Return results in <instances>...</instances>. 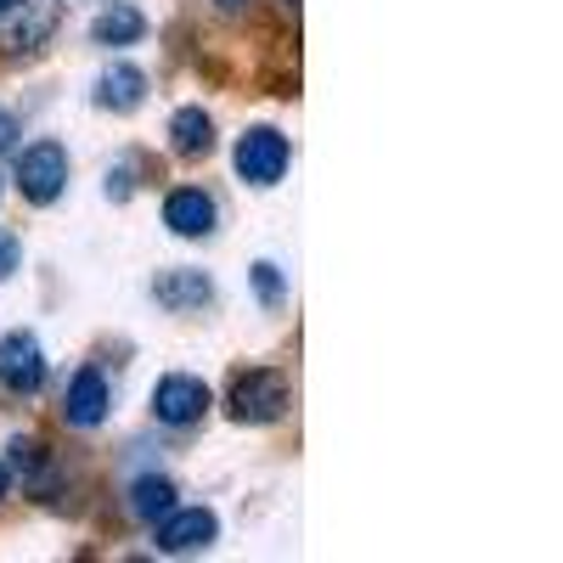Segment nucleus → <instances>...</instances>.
Returning <instances> with one entry per match:
<instances>
[{
	"instance_id": "6",
	"label": "nucleus",
	"mask_w": 563,
	"mask_h": 563,
	"mask_svg": "<svg viewBox=\"0 0 563 563\" xmlns=\"http://www.w3.org/2000/svg\"><path fill=\"white\" fill-rule=\"evenodd\" d=\"M158 525V519H153ZM220 536V519H214V512L209 507H169L164 512V525H158V547L164 552H203L209 541Z\"/></svg>"
},
{
	"instance_id": "15",
	"label": "nucleus",
	"mask_w": 563,
	"mask_h": 563,
	"mask_svg": "<svg viewBox=\"0 0 563 563\" xmlns=\"http://www.w3.org/2000/svg\"><path fill=\"white\" fill-rule=\"evenodd\" d=\"M12 467H18V474H29V479H40V474H45L40 445H34V440H12Z\"/></svg>"
},
{
	"instance_id": "3",
	"label": "nucleus",
	"mask_w": 563,
	"mask_h": 563,
	"mask_svg": "<svg viewBox=\"0 0 563 563\" xmlns=\"http://www.w3.org/2000/svg\"><path fill=\"white\" fill-rule=\"evenodd\" d=\"M282 169H288V135H282V130H265L260 124V130H249L238 141V175L249 186H276Z\"/></svg>"
},
{
	"instance_id": "5",
	"label": "nucleus",
	"mask_w": 563,
	"mask_h": 563,
	"mask_svg": "<svg viewBox=\"0 0 563 563\" xmlns=\"http://www.w3.org/2000/svg\"><path fill=\"white\" fill-rule=\"evenodd\" d=\"M45 384V355L29 333H7L0 339V389L12 395H34Z\"/></svg>"
},
{
	"instance_id": "18",
	"label": "nucleus",
	"mask_w": 563,
	"mask_h": 563,
	"mask_svg": "<svg viewBox=\"0 0 563 563\" xmlns=\"http://www.w3.org/2000/svg\"><path fill=\"white\" fill-rule=\"evenodd\" d=\"M12 135H18V119H12L7 108H0V147H12Z\"/></svg>"
},
{
	"instance_id": "1",
	"label": "nucleus",
	"mask_w": 563,
	"mask_h": 563,
	"mask_svg": "<svg viewBox=\"0 0 563 563\" xmlns=\"http://www.w3.org/2000/svg\"><path fill=\"white\" fill-rule=\"evenodd\" d=\"M288 406V378L282 372H243L231 384V417L238 422H276Z\"/></svg>"
},
{
	"instance_id": "20",
	"label": "nucleus",
	"mask_w": 563,
	"mask_h": 563,
	"mask_svg": "<svg viewBox=\"0 0 563 563\" xmlns=\"http://www.w3.org/2000/svg\"><path fill=\"white\" fill-rule=\"evenodd\" d=\"M7 7H12V0H0V12H7Z\"/></svg>"
},
{
	"instance_id": "10",
	"label": "nucleus",
	"mask_w": 563,
	"mask_h": 563,
	"mask_svg": "<svg viewBox=\"0 0 563 563\" xmlns=\"http://www.w3.org/2000/svg\"><path fill=\"white\" fill-rule=\"evenodd\" d=\"M141 97H147V74L130 68V63H113V68L97 79V102H102V108H113V113L141 108Z\"/></svg>"
},
{
	"instance_id": "4",
	"label": "nucleus",
	"mask_w": 563,
	"mask_h": 563,
	"mask_svg": "<svg viewBox=\"0 0 563 563\" xmlns=\"http://www.w3.org/2000/svg\"><path fill=\"white\" fill-rule=\"evenodd\" d=\"M209 411V384L203 378H186V372H169L158 378L153 389V417L169 422V429H186V422H198Z\"/></svg>"
},
{
	"instance_id": "16",
	"label": "nucleus",
	"mask_w": 563,
	"mask_h": 563,
	"mask_svg": "<svg viewBox=\"0 0 563 563\" xmlns=\"http://www.w3.org/2000/svg\"><path fill=\"white\" fill-rule=\"evenodd\" d=\"M254 288H260V299H265V305H276V299H282V276H276V265H271V260H260V265H254Z\"/></svg>"
},
{
	"instance_id": "8",
	"label": "nucleus",
	"mask_w": 563,
	"mask_h": 563,
	"mask_svg": "<svg viewBox=\"0 0 563 563\" xmlns=\"http://www.w3.org/2000/svg\"><path fill=\"white\" fill-rule=\"evenodd\" d=\"M164 225L175 231V238H209L214 231V203L198 192V186H175V192L164 198Z\"/></svg>"
},
{
	"instance_id": "13",
	"label": "nucleus",
	"mask_w": 563,
	"mask_h": 563,
	"mask_svg": "<svg viewBox=\"0 0 563 563\" xmlns=\"http://www.w3.org/2000/svg\"><path fill=\"white\" fill-rule=\"evenodd\" d=\"M97 45H135L141 34H147V18H141L135 7H113V12H102L97 18Z\"/></svg>"
},
{
	"instance_id": "19",
	"label": "nucleus",
	"mask_w": 563,
	"mask_h": 563,
	"mask_svg": "<svg viewBox=\"0 0 563 563\" xmlns=\"http://www.w3.org/2000/svg\"><path fill=\"white\" fill-rule=\"evenodd\" d=\"M7 490H12V474H7V462H0V501H7Z\"/></svg>"
},
{
	"instance_id": "12",
	"label": "nucleus",
	"mask_w": 563,
	"mask_h": 563,
	"mask_svg": "<svg viewBox=\"0 0 563 563\" xmlns=\"http://www.w3.org/2000/svg\"><path fill=\"white\" fill-rule=\"evenodd\" d=\"M203 299H209V276H203V271H169V276H158V305L192 310V305H203Z\"/></svg>"
},
{
	"instance_id": "9",
	"label": "nucleus",
	"mask_w": 563,
	"mask_h": 563,
	"mask_svg": "<svg viewBox=\"0 0 563 563\" xmlns=\"http://www.w3.org/2000/svg\"><path fill=\"white\" fill-rule=\"evenodd\" d=\"M57 23H63V0H23V7L12 12V29L7 34H12L18 52H40V45L57 34Z\"/></svg>"
},
{
	"instance_id": "11",
	"label": "nucleus",
	"mask_w": 563,
	"mask_h": 563,
	"mask_svg": "<svg viewBox=\"0 0 563 563\" xmlns=\"http://www.w3.org/2000/svg\"><path fill=\"white\" fill-rule=\"evenodd\" d=\"M169 141H175V153H180V158H203V153L214 147V124H209V113H203V108H180V113L169 119Z\"/></svg>"
},
{
	"instance_id": "7",
	"label": "nucleus",
	"mask_w": 563,
	"mask_h": 563,
	"mask_svg": "<svg viewBox=\"0 0 563 563\" xmlns=\"http://www.w3.org/2000/svg\"><path fill=\"white\" fill-rule=\"evenodd\" d=\"M63 417L74 422V429H97V422L108 417V378H102L97 366L74 372V384L63 395Z\"/></svg>"
},
{
	"instance_id": "14",
	"label": "nucleus",
	"mask_w": 563,
	"mask_h": 563,
	"mask_svg": "<svg viewBox=\"0 0 563 563\" xmlns=\"http://www.w3.org/2000/svg\"><path fill=\"white\" fill-rule=\"evenodd\" d=\"M175 507V485L169 479H141L135 485V496H130V512H135V519H164V512Z\"/></svg>"
},
{
	"instance_id": "2",
	"label": "nucleus",
	"mask_w": 563,
	"mask_h": 563,
	"mask_svg": "<svg viewBox=\"0 0 563 563\" xmlns=\"http://www.w3.org/2000/svg\"><path fill=\"white\" fill-rule=\"evenodd\" d=\"M63 180H68V153L57 147V141H34V147L18 158V186H23L29 203H52L63 192Z\"/></svg>"
},
{
	"instance_id": "17",
	"label": "nucleus",
	"mask_w": 563,
	"mask_h": 563,
	"mask_svg": "<svg viewBox=\"0 0 563 563\" xmlns=\"http://www.w3.org/2000/svg\"><path fill=\"white\" fill-rule=\"evenodd\" d=\"M18 260H23V249H18V238H12V231H0V282H7V276L18 271Z\"/></svg>"
}]
</instances>
